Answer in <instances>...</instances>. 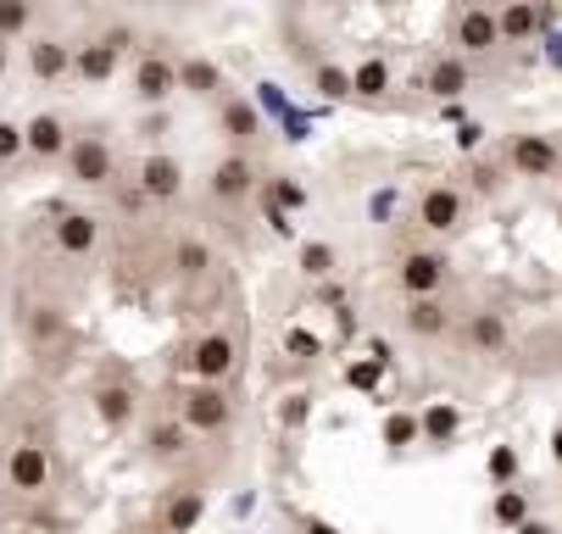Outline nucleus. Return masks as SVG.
<instances>
[{
    "label": "nucleus",
    "instance_id": "obj_12",
    "mask_svg": "<svg viewBox=\"0 0 562 534\" xmlns=\"http://www.w3.org/2000/svg\"><path fill=\"white\" fill-rule=\"evenodd\" d=\"M23 150L40 162H61V150H67V117L61 112H40L23 123Z\"/></svg>",
    "mask_w": 562,
    "mask_h": 534
},
{
    "label": "nucleus",
    "instance_id": "obj_8",
    "mask_svg": "<svg viewBox=\"0 0 562 534\" xmlns=\"http://www.w3.org/2000/svg\"><path fill=\"white\" fill-rule=\"evenodd\" d=\"M7 485H12L18 496H40V490L50 485V456H45V445H34V440L7 445Z\"/></svg>",
    "mask_w": 562,
    "mask_h": 534
},
{
    "label": "nucleus",
    "instance_id": "obj_24",
    "mask_svg": "<svg viewBox=\"0 0 562 534\" xmlns=\"http://www.w3.org/2000/svg\"><path fill=\"white\" fill-rule=\"evenodd\" d=\"M145 451L156 456V463H179V456L190 451V429H184V423H150Z\"/></svg>",
    "mask_w": 562,
    "mask_h": 534
},
{
    "label": "nucleus",
    "instance_id": "obj_10",
    "mask_svg": "<svg viewBox=\"0 0 562 534\" xmlns=\"http://www.w3.org/2000/svg\"><path fill=\"white\" fill-rule=\"evenodd\" d=\"M139 195L156 201V206H168L184 195V168L179 157H168V150H150V157L139 162Z\"/></svg>",
    "mask_w": 562,
    "mask_h": 534
},
{
    "label": "nucleus",
    "instance_id": "obj_20",
    "mask_svg": "<svg viewBox=\"0 0 562 534\" xmlns=\"http://www.w3.org/2000/svg\"><path fill=\"white\" fill-rule=\"evenodd\" d=\"M201 512H206V490H201V485H184V490L168 501V512H162V534H190V529L201 523Z\"/></svg>",
    "mask_w": 562,
    "mask_h": 534
},
{
    "label": "nucleus",
    "instance_id": "obj_5",
    "mask_svg": "<svg viewBox=\"0 0 562 534\" xmlns=\"http://www.w3.org/2000/svg\"><path fill=\"white\" fill-rule=\"evenodd\" d=\"M507 168H513L518 179H557L562 150H557L551 134H513V139H507Z\"/></svg>",
    "mask_w": 562,
    "mask_h": 534
},
{
    "label": "nucleus",
    "instance_id": "obj_7",
    "mask_svg": "<svg viewBox=\"0 0 562 534\" xmlns=\"http://www.w3.org/2000/svg\"><path fill=\"white\" fill-rule=\"evenodd\" d=\"M451 45H457V56H491L496 45H502V29H496V12L491 7H462L457 12V23H451Z\"/></svg>",
    "mask_w": 562,
    "mask_h": 534
},
{
    "label": "nucleus",
    "instance_id": "obj_19",
    "mask_svg": "<svg viewBox=\"0 0 562 534\" xmlns=\"http://www.w3.org/2000/svg\"><path fill=\"white\" fill-rule=\"evenodd\" d=\"M496 29H502V45H524V39H535V34H540V0H502Z\"/></svg>",
    "mask_w": 562,
    "mask_h": 534
},
{
    "label": "nucleus",
    "instance_id": "obj_11",
    "mask_svg": "<svg viewBox=\"0 0 562 534\" xmlns=\"http://www.w3.org/2000/svg\"><path fill=\"white\" fill-rule=\"evenodd\" d=\"M413 340H446L451 334V307L440 295H407V313H401Z\"/></svg>",
    "mask_w": 562,
    "mask_h": 534
},
{
    "label": "nucleus",
    "instance_id": "obj_34",
    "mask_svg": "<svg viewBox=\"0 0 562 534\" xmlns=\"http://www.w3.org/2000/svg\"><path fill=\"white\" fill-rule=\"evenodd\" d=\"M491 474H496V479H507V474H518V456H513L507 445H502V451L491 456Z\"/></svg>",
    "mask_w": 562,
    "mask_h": 534
},
{
    "label": "nucleus",
    "instance_id": "obj_29",
    "mask_svg": "<svg viewBox=\"0 0 562 534\" xmlns=\"http://www.w3.org/2000/svg\"><path fill=\"white\" fill-rule=\"evenodd\" d=\"M317 95L346 101V95H351V72H346V67H317Z\"/></svg>",
    "mask_w": 562,
    "mask_h": 534
},
{
    "label": "nucleus",
    "instance_id": "obj_31",
    "mask_svg": "<svg viewBox=\"0 0 562 534\" xmlns=\"http://www.w3.org/2000/svg\"><path fill=\"white\" fill-rule=\"evenodd\" d=\"M12 157H23V128L0 117V162H12Z\"/></svg>",
    "mask_w": 562,
    "mask_h": 534
},
{
    "label": "nucleus",
    "instance_id": "obj_21",
    "mask_svg": "<svg viewBox=\"0 0 562 534\" xmlns=\"http://www.w3.org/2000/svg\"><path fill=\"white\" fill-rule=\"evenodd\" d=\"M134 412H139V401H134L128 385H101V390H95V418H101L106 429H128Z\"/></svg>",
    "mask_w": 562,
    "mask_h": 534
},
{
    "label": "nucleus",
    "instance_id": "obj_17",
    "mask_svg": "<svg viewBox=\"0 0 562 534\" xmlns=\"http://www.w3.org/2000/svg\"><path fill=\"white\" fill-rule=\"evenodd\" d=\"M117 50L95 34V39H85V45H78L72 50V72H78V79H85V84H112V72H117Z\"/></svg>",
    "mask_w": 562,
    "mask_h": 534
},
{
    "label": "nucleus",
    "instance_id": "obj_33",
    "mask_svg": "<svg viewBox=\"0 0 562 534\" xmlns=\"http://www.w3.org/2000/svg\"><path fill=\"white\" fill-rule=\"evenodd\" d=\"M413 434H418V423H413V418H390V445H407Z\"/></svg>",
    "mask_w": 562,
    "mask_h": 534
},
{
    "label": "nucleus",
    "instance_id": "obj_14",
    "mask_svg": "<svg viewBox=\"0 0 562 534\" xmlns=\"http://www.w3.org/2000/svg\"><path fill=\"white\" fill-rule=\"evenodd\" d=\"M50 240H56L61 257H90L95 240H101V223H95L90 212H61L56 228H50Z\"/></svg>",
    "mask_w": 562,
    "mask_h": 534
},
{
    "label": "nucleus",
    "instance_id": "obj_22",
    "mask_svg": "<svg viewBox=\"0 0 562 534\" xmlns=\"http://www.w3.org/2000/svg\"><path fill=\"white\" fill-rule=\"evenodd\" d=\"M217 128H223V139H234V145H251L257 139V128H262V117H257V106L251 101H223V112H217Z\"/></svg>",
    "mask_w": 562,
    "mask_h": 534
},
{
    "label": "nucleus",
    "instance_id": "obj_15",
    "mask_svg": "<svg viewBox=\"0 0 562 534\" xmlns=\"http://www.w3.org/2000/svg\"><path fill=\"white\" fill-rule=\"evenodd\" d=\"M206 190H212L217 201H246V195L257 190V168L246 162V150H234V157H223V162L212 168Z\"/></svg>",
    "mask_w": 562,
    "mask_h": 534
},
{
    "label": "nucleus",
    "instance_id": "obj_1",
    "mask_svg": "<svg viewBox=\"0 0 562 534\" xmlns=\"http://www.w3.org/2000/svg\"><path fill=\"white\" fill-rule=\"evenodd\" d=\"M61 162H67V179H72V184H85V190H101V184L117 179V157H112V145H106L101 134H78V139H67Z\"/></svg>",
    "mask_w": 562,
    "mask_h": 534
},
{
    "label": "nucleus",
    "instance_id": "obj_38",
    "mask_svg": "<svg viewBox=\"0 0 562 534\" xmlns=\"http://www.w3.org/2000/svg\"><path fill=\"white\" fill-rule=\"evenodd\" d=\"M301 529H306V534H335V523H324V518H306Z\"/></svg>",
    "mask_w": 562,
    "mask_h": 534
},
{
    "label": "nucleus",
    "instance_id": "obj_23",
    "mask_svg": "<svg viewBox=\"0 0 562 534\" xmlns=\"http://www.w3.org/2000/svg\"><path fill=\"white\" fill-rule=\"evenodd\" d=\"M179 90H184V95H217V90H223L217 61H206V56H184V61H179Z\"/></svg>",
    "mask_w": 562,
    "mask_h": 534
},
{
    "label": "nucleus",
    "instance_id": "obj_32",
    "mask_svg": "<svg viewBox=\"0 0 562 534\" xmlns=\"http://www.w3.org/2000/svg\"><path fill=\"white\" fill-rule=\"evenodd\" d=\"M429 434H440V440H451V434H457V412H451V407H440V412H429Z\"/></svg>",
    "mask_w": 562,
    "mask_h": 534
},
{
    "label": "nucleus",
    "instance_id": "obj_40",
    "mask_svg": "<svg viewBox=\"0 0 562 534\" xmlns=\"http://www.w3.org/2000/svg\"><path fill=\"white\" fill-rule=\"evenodd\" d=\"M0 67H7V45H0Z\"/></svg>",
    "mask_w": 562,
    "mask_h": 534
},
{
    "label": "nucleus",
    "instance_id": "obj_35",
    "mask_svg": "<svg viewBox=\"0 0 562 534\" xmlns=\"http://www.w3.org/2000/svg\"><path fill=\"white\" fill-rule=\"evenodd\" d=\"M101 39H106V45H112V50H117V56H123V50H128V45H134V29H123V23H117V29H106V34H101Z\"/></svg>",
    "mask_w": 562,
    "mask_h": 534
},
{
    "label": "nucleus",
    "instance_id": "obj_26",
    "mask_svg": "<svg viewBox=\"0 0 562 534\" xmlns=\"http://www.w3.org/2000/svg\"><path fill=\"white\" fill-rule=\"evenodd\" d=\"M34 29V0H0V39H23Z\"/></svg>",
    "mask_w": 562,
    "mask_h": 534
},
{
    "label": "nucleus",
    "instance_id": "obj_13",
    "mask_svg": "<svg viewBox=\"0 0 562 534\" xmlns=\"http://www.w3.org/2000/svg\"><path fill=\"white\" fill-rule=\"evenodd\" d=\"M424 90L435 95V101H457V95H468L473 90V61L468 56H440L429 72H424Z\"/></svg>",
    "mask_w": 562,
    "mask_h": 534
},
{
    "label": "nucleus",
    "instance_id": "obj_41",
    "mask_svg": "<svg viewBox=\"0 0 562 534\" xmlns=\"http://www.w3.org/2000/svg\"><path fill=\"white\" fill-rule=\"evenodd\" d=\"M184 7H201V0H184Z\"/></svg>",
    "mask_w": 562,
    "mask_h": 534
},
{
    "label": "nucleus",
    "instance_id": "obj_2",
    "mask_svg": "<svg viewBox=\"0 0 562 534\" xmlns=\"http://www.w3.org/2000/svg\"><path fill=\"white\" fill-rule=\"evenodd\" d=\"M228 418H234V401L217 385H206V378H195V385L184 390V401H179V423L190 434H223Z\"/></svg>",
    "mask_w": 562,
    "mask_h": 534
},
{
    "label": "nucleus",
    "instance_id": "obj_9",
    "mask_svg": "<svg viewBox=\"0 0 562 534\" xmlns=\"http://www.w3.org/2000/svg\"><path fill=\"white\" fill-rule=\"evenodd\" d=\"M395 279H401V289H407V295H440L446 279H451V262H446V251H424L418 246V251L401 257Z\"/></svg>",
    "mask_w": 562,
    "mask_h": 534
},
{
    "label": "nucleus",
    "instance_id": "obj_16",
    "mask_svg": "<svg viewBox=\"0 0 562 534\" xmlns=\"http://www.w3.org/2000/svg\"><path fill=\"white\" fill-rule=\"evenodd\" d=\"M29 72H34V79H45V84H56V79H67V72H72V50L56 34H34L29 39Z\"/></svg>",
    "mask_w": 562,
    "mask_h": 534
},
{
    "label": "nucleus",
    "instance_id": "obj_3",
    "mask_svg": "<svg viewBox=\"0 0 562 534\" xmlns=\"http://www.w3.org/2000/svg\"><path fill=\"white\" fill-rule=\"evenodd\" d=\"M468 223V195L457 190V184H429L424 195H418V228L424 235H457V228Z\"/></svg>",
    "mask_w": 562,
    "mask_h": 534
},
{
    "label": "nucleus",
    "instance_id": "obj_30",
    "mask_svg": "<svg viewBox=\"0 0 562 534\" xmlns=\"http://www.w3.org/2000/svg\"><path fill=\"white\" fill-rule=\"evenodd\" d=\"M491 512H496V523H513V529H518V523H524V518H529V501H524V496H518V490H502V496H496V507H491Z\"/></svg>",
    "mask_w": 562,
    "mask_h": 534
},
{
    "label": "nucleus",
    "instance_id": "obj_4",
    "mask_svg": "<svg viewBox=\"0 0 562 534\" xmlns=\"http://www.w3.org/2000/svg\"><path fill=\"white\" fill-rule=\"evenodd\" d=\"M184 367H190V378H206V385H223V378L239 367V340H234V334H223V329H212V334H201V340L190 345Z\"/></svg>",
    "mask_w": 562,
    "mask_h": 534
},
{
    "label": "nucleus",
    "instance_id": "obj_28",
    "mask_svg": "<svg viewBox=\"0 0 562 534\" xmlns=\"http://www.w3.org/2000/svg\"><path fill=\"white\" fill-rule=\"evenodd\" d=\"M335 268H340L335 246H324V240H312V246H301V273H306V279H329Z\"/></svg>",
    "mask_w": 562,
    "mask_h": 534
},
{
    "label": "nucleus",
    "instance_id": "obj_37",
    "mask_svg": "<svg viewBox=\"0 0 562 534\" xmlns=\"http://www.w3.org/2000/svg\"><path fill=\"white\" fill-rule=\"evenodd\" d=\"M473 179H479V190H485V195H491V190H496V184H502V179H496V168H479V173H473Z\"/></svg>",
    "mask_w": 562,
    "mask_h": 534
},
{
    "label": "nucleus",
    "instance_id": "obj_39",
    "mask_svg": "<svg viewBox=\"0 0 562 534\" xmlns=\"http://www.w3.org/2000/svg\"><path fill=\"white\" fill-rule=\"evenodd\" d=\"M518 534H551V529H546V523H535V518H524V523H518Z\"/></svg>",
    "mask_w": 562,
    "mask_h": 534
},
{
    "label": "nucleus",
    "instance_id": "obj_27",
    "mask_svg": "<svg viewBox=\"0 0 562 534\" xmlns=\"http://www.w3.org/2000/svg\"><path fill=\"white\" fill-rule=\"evenodd\" d=\"M173 268H179L184 279H201V273L212 268V246H206V240H179V251H173Z\"/></svg>",
    "mask_w": 562,
    "mask_h": 534
},
{
    "label": "nucleus",
    "instance_id": "obj_18",
    "mask_svg": "<svg viewBox=\"0 0 562 534\" xmlns=\"http://www.w3.org/2000/svg\"><path fill=\"white\" fill-rule=\"evenodd\" d=\"M462 340H468V351H479V356H502L507 340H513V329H507L502 313H473L468 329H462Z\"/></svg>",
    "mask_w": 562,
    "mask_h": 534
},
{
    "label": "nucleus",
    "instance_id": "obj_6",
    "mask_svg": "<svg viewBox=\"0 0 562 534\" xmlns=\"http://www.w3.org/2000/svg\"><path fill=\"white\" fill-rule=\"evenodd\" d=\"M134 95H139L145 106H162V101L179 95V61H173L162 45L145 50V56L134 61Z\"/></svg>",
    "mask_w": 562,
    "mask_h": 534
},
{
    "label": "nucleus",
    "instance_id": "obj_25",
    "mask_svg": "<svg viewBox=\"0 0 562 534\" xmlns=\"http://www.w3.org/2000/svg\"><path fill=\"white\" fill-rule=\"evenodd\" d=\"M390 90V67L379 61V56H368L357 72H351V95H362V101H379Z\"/></svg>",
    "mask_w": 562,
    "mask_h": 534
},
{
    "label": "nucleus",
    "instance_id": "obj_36",
    "mask_svg": "<svg viewBox=\"0 0 562 534\" xmlns=\"http://www.w3.org/2000/svg\"><path fill=\"white\" fill-rule=\"evenodd\" d=\"M273 201H279V206H301V201H306V195H301V190H295V184H279V190H273Z\"/></svg>",
    "mask_w": 562,
    "mask_h": 534
}]
</instances>
